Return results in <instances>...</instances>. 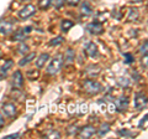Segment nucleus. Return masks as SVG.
Instances as JSON below:
<instances>
[{"label": "nucleus", "instance_id": "nucleus-1", "mask_svg": "<svg viewBox=\"0 0 148 139\" xmlns=\"http://www.w3.org/2000/svg\"><path fill=\"white\" fill-rule=\"evenodd\" d=\"M83 90L89 95H98L103 91V86L94 80H86L83 85Z\"/></svg>", "mask_w": 148, "mask_h": 139}, {"label": "nucleus", "instance_id": "nucleus-2", "mask_svg": "<svg viewBox=\"0 0 148 139\" xmlns=\"http://www.w3.org/2000/svg\"><path fill=\"white\" fill-rule=\"evenodd\" d=\"M62 66H63L62 55H57L54 58H52V61H51V63L48 65L46 72H47L48 75H56V73H58L59 71H61Z\"/></svg>", "mask_w": 148, "mask_h": 139}, {"label": "nucleus", "instance_id": "nucleus-3", "mask_svg": "<svg viewBox=\"0 0 148 139\" xmlns=\"http://www.w3.org/2000/svg\"><path fill=\"white\" fill-rule=\"evenodd\" d=\"M35 13H36L35 5H31V4H29V5L24 6L20 11H18V17H20V19H22V20H26V19H29L30 16L34 15Z\"/></svg>", "mask_w": 148, "mask_h": 139}, {"label": "nucleus", "instance_id": "nucleus-4", "mask_svg": "<svg viewBox=\"0 0 148 139\" xmlns=\"http://www.w3.org/2000/svg\"><path fill=\"white\" fill-rule=\"evenodd\" d=\"M31 30H32V27L31 26H27V27H22V29H20V30H17L15 34H14V36H12V40L14 41H22L27 35L31 32Z\"/></svg>", "mask_w": 148, "mask_h": 139}, {"label": "nucleus", "instance_id": "nucleus-5", "mask_svg": "<svg viewBox=\"0 0 148 139\" xmlns=\"http://www.w3.org/2000/svg\"><path fill=\"white\" fill-rule=\"evenodd\" d=\"M86 31L90 32L91 35H100L104 32L103 25L99 24V22H90V24L86 25Z\"/></svg>", "mask_w": 148, "mask_h": 139}, {"label": "nucleus", "instance_id": "nucleus-6", "mask_svg": "<svg viewBox=\"0 0 148 139\" xmlns=\"http://www.w3.org/2000/svg\"><path fill=\"white\" fill-rule=\"evenodd\" d=\"M115 108L119 112H122V111H126L128 108V98L125 96H121L115 101Z\"/></svg>", "mask_w": 148, "mask_h": 139}, {"label": "nucleus", "instance_id": "nucleus-7", "mask_svg": "<svg viewBox=\"0 0 148 139\" xmlns=\"http://www.w3.org/2000/svg\"><path fill=\"white\" fill-rule=\"evenodd\" d=\"M84 52H85L86 56H89L91 58L96 57L98 56V54H99L98 52V47H96V45L94 42H88L85 45V47H84Z\"/></svg>", "mask_w": 148, "mask_h": 139}, {"label": "nucleus", "instance_id": "nucleus-8", "mask_svg": "<svg viewBox=\"0 0 148 139\" xmlns=\"http://www.w3.org/2000/svg\"><path fill=\"white\" fill-rule=\"evenodd\" d=\"M135 107L137 109H143L147 107V97L143 93H137L135 98Z\"/></svg>", "mask_w": 148, "mask_h": 139}, {"label": "nucleus", "instance_id": "nucleus-9", "mask_svg": "<svg viewBox=\"0 0 148 139\" xmlns=\"http://www.w3.org/2000/svg\"><path fill=\"white\" fill-rule=\"evenodd\" d=\"M12 86L15 88H21L24 86V76L20 71H15L12 75Z\"/></svg>", "mask_w": 148, "mask_h": 139}, {"label": "nucleus", "instance_id": "nucleus-10", "mask_svg": "<svg viewBox=\"0 0 148 139\" xmlns=\"http://www.w3.org/2000/svg\"><path fill=\"white\" fill-rule=\"evenodd\" d=\"M95 129H94V127H91V126H86V127H83L82 129H80V132L78 133V136H79L80 138H85V139H88V138H91L92 136L95 134Z\"/></svg>", "mask_w": 148, "mask_h": 139}, {"label": "nucleus", "instance_id": "nucleus-11", "mask_svg": "<svg viewBox=\"0 0 148 139\" xmlns=\"http://www.w3.org/2000/svg\"><path fill=\"white\" fill-rule=\"evenodd\" d=\"M3 112L9 118L14 117V115L16 114V107H15V104H12V103H5V104H3Z\"/></svg>", "mask_w": 148, "mask_h": 139}, {"label": "nucleus", "instance_id": "nucleus-12", "mask_svg": "<svg viewBox=\"0 0 148 139\" xmlns=\"http://www.w3.org/2000/svg\"><path fill=\"white\" fill-rule=\"evenodd\" d=\"M12 24L5 20H0V34L3 35H8L12 31Z\"/></svg>", "mask_w": 148, "mask_h": 139}, {"label": "nucleus", "instance_id": "nucleus-13", "mask_svg": "<svg viewBox=\"0 0 148 139\" xmlns=\"http://www.w3.org/2000/svg\"><path fill=\"white\" fill-rule=\"evenodd\" d=\"M49 60V55L48 54H42V55H40L38 56V58L36 60V67L37 68H42L45 65H46V62H47Z\"/></svg>", "mask_w": 148, "mask_h": 139}, {"label": "nucleus", "instance_id": "nucleus-14", "mask_svg": "<svg viewBox=\"0 0 148 139\" xmlns=\"http://www.w3.org/2000/svg\"><path fill=\"white\" fill-rule=\"evenodd\" d=\"M12 63H14V62L11 61V60H8V61H6L5 63H4V66H3L1 68H0V80H3V78L6 76V73H8L9 70L11 68Z\"/></svg>", "mask_w": 148, "mask_h": 139}, {"label": "nucleus", "instance_id": "nucleus-15", "mask_svg": "<svg viewBox=\"0 0 148 139\" xmlns=\"http://www.w3.org/2000/svg\"><path fill=\"white\" fill-rule=\"evenodd\" d=\"M80 11H82V14L83 15H85V16H89V15H91L92 14V8H91V5L88 1H84L82 4V9H80Z\"/></svg>", "mask_w": 148, "mask_h": 139}, {"label": "nucleus", "instance_id": "nucleus-16", "mask_svg": "<svg viewBox=\"0 0 148 139\" xmlns=\"http://www.w3.org/2000/svg\"><path fill=\"white\" fill-rule=\"evenodd\" d=\"M74 26V22L72 20H67V19H64L62 22H61V29L63 32H68L69 30L72 29V27Z\"/></svg>", "mask_w": 148, "mask_h": 139}, {"label": "nucleus", "instance_id": "nucleus-17", "mask_svg": "<svg viewBox=\"0 0 148 139\" xmlns=\"http://www.w3.org/2000/svg\"><path fill=\"white\" fill-rule=\"evenodd\" d=\"M86 75L89 77H92V76H96L98 73L100 72V67L99 66H89L86 68Z\"/></svg>", "mask_w": 148, "mask_h": 139}, {"label": "nucleus", "instance_id": "nucleus-18", "mask_svg": "<svg viewBox=\"0 0 148 139\" xmlns=\"http://www.w3.org/2000/svg\"><path fill=\"white\" fill-rule=\"evenodd\" d=\"M35 57H36V54H35V52H31V54H29V55H26V56L22 58L20 62H18V65H20V66H25V65H27L29 62H31Z\"/></svg>", "mask_w": 148, "mask_h": 139}, {"label": "nucleus", "instance_id": "nucleus-19", "mask_svg": "<svg viewBox=\"0 0 148 139\" xmlns=\"http://www.w3.org/2000/svg\"><path fill=\"white\" fill-rule=\"evenodd\" d=\"M117 85L122 88H126V87L130 86V80L127 77H119L117 78Z\"/></svg>", "mask_w": 148, "mask_h": 139}, {"label": "nucleus", "instance_id": "nucleus-20", "mask_svg": "<svg viewBox=\"0 0 148 139\" xmlns=\"http://www.w3.org/2000/svg\"><path fill=\"white\" fill-rule=\"evenodd\" d=\"M109 131H110V124H109V123H105V124H103V126L100 127L99 132H98V136H99V137H103V136H105V134L108 133Z\"/></svg>", "mask_w": 148, "mask_h": 139}, {"label": "nucleus", "instance_id": "nucleus-21", "mask_svg": "<svg viewBox=\"0 0 148 139\" xmlns=\"http://www.w3.org/2000/svg\"><path fill=\"white\" fill-rule=\"evenodd\" d=\"M74 56H75V52H74L73 49H68L66 51V55H64V57H66L67 62H72L74 60Z\"/></svg>", "mask_w": 148, "mask_h": 139}, {"label": "nucleus", "instance_id": "nucleus-22", "mask_svg": "<svg viewBox=\"0 0 148 139\" xmlns=\"http://www.w3.org/2000/svg\"><path fill=\"white\" fill-rule=\"evenodd\" d=\"M51 1H52V0H40L38 8L41 10H47V9L51 6Z\"/></svg>", "mask_w": 148, "mask_h": 139}, {"label": "nucleus", "instance_id": "nucleus-23", "mask_svg": "<svg viewBox=\"0 0 148 139\" xmlns=\"http://www.w3.org/2000/svg\"><path fill=\"white\" fill-rule=\"evenodd\" d=\"M117 134L120 137H123V138H132V137H135V134H133L132 132L127 131V129H121V131L117 132Z\"/></svg>", "mask_w": 148, "mask_h": 139}, {"label": "nucleus", "instance_id": "nucleus-24", "mask_svg": "<svg viewBox=\"0 0 148 139\" xmlns=\"http://www.w3.org/2000/svg\"><path fill=\"white\" fill-rule=\"evenodd\" d=\"M137 17H138V11L136 10V9H130V14H128L127 19L130 21H132V20H136Z\"/></svg>", "mask_w": 148, "mask_h": 139}, {"label": "nucleus", "instance_id": "nucleus-25", "mask_svg": "<svg viewBox=\"0 0 148 139\" xmlns=\"http://www.w3.org/2000/svg\"><path fill=\"white\" fill-rule=\"evenodd\" d=\"M63 41H64V39L62 38V36H58V38L51 40V41H49V45H51V46H57V45H59V44H62Z\"/></svg>", "mask_w": 148, "mask_h": 139}, {"label": "nucleus", "instance_id": "nucleus-26", "mask_svg": "<svg viewBox=\"0 0 148 139\" xmlns=\"http://www.w3.org/2000/svg\"><path fill=\"white\" fill-rule=\"evenodd\" d=\"M51 5H53L56 9H61L64 5V0H52Z\"/></svg>", "mask_w": 148, "mask_h": 139}, {"label": "nucleus", "instance_id": "nucleus-27", "mask_svg": "<svg viewBox=\"0 0 148 139\" xmlns=\"http://www.w3.org/2000/svg\"><path fill=\"white\" fill-rule=\"evenodd\" d=\"M18 50H17V52L18 54H26V52H29V46H27L26 44H20V46L17 47Z\"/></svg>", "mask_w": 148, "mask_h": 139}, {"label": "nucleus", "instance_id": "nucleus-28", "mask_svg": "<svg viewBox=\"0 0 148 139\" xmlns=\"http://www.w3.org/2000/svg\"><path fill=\"white\" fill-rule=\"evenodd\" d=\"M125 62L126 63H132L133 61H135V58H133V55H131V54H125Z\"/></svg>", "mask_w": 148, "mask_h": 139}, {"label": "nucleus", "instance_id": "nucleus-29", "mask_svg": "<svg viewBox=\"0 0 148 139\" xmlns=\"http://www.w3.org/2000/svg\"><path fill=\"white\" fill-rule=\"evenodd\" d=\"M86 112H88V106H86L85 103L80 104V106H79V114L83 115V114H85Z\"/></svg>", "mask_w": 148, "mask_h": 139}, {"label": "nucleus", "instance_id": "nucleus-30", "mask_svg": "<svg viewBox=\"0 0 148 139\" xmlns=\"http://www.w3.org/2000/svg\"><path fill=\"white\" fill-rule=\"evenodd\" d=\"M147 46H148V41L146 40L145 42H143V45L141 46V49H140V52L142 55H147Z\"/></svg>", "mask_w": 148, "mask_h": 139}, {"label": "nucleus", "instance_id": "nucleus-31", "mask_svg": "<svg viewBox=\"0 0 148 139\" xmlns=\"http://www.w3.org/2000/svg\"><path fill=\"white\" fill-rule=\"evenodd\" d=\"M46 137H47V138H61V134H59L58 132H53L52 131V132H49Z\"/></svg>", "mask_w": 148, "mask_h": 139}, {"label": "nucleus", "instance_id": "nucleus-32", "mask_svg": "<svg viewBox=\"0 0 148 139\" xmlns=\"http://www.w3.org/2000/svg\"><path fill=\"white\" fill-rule=\"evenodd\" d=\"M64 1H67V4L71 6H77L80 3V0H64Z\"/></svg>", "mask_w": 148, "mask_h": 139}, {"label": "nucleus", "instance_id": "nucleus-33", "mask_svg": "<svg viewBox=\"0 0 148 139\" xmlns=\"http://www.w3.org/2000/svg\"><path fill=\"white\" fill-rule=\"evenodd\" d=\"M27 76H29L30 77V80H36V78L37 77H38V72H35V71H32V72H29V73H27Z\"/></svg>", "mask_w": 148, "mask_h": 139}, {"label": "nucleus", "instance_id": "nucleus-34", "mask_svg": "<svg viewBox=\"0 0 148 139\" xmlns=\"http://www.w3.org/2000/svg\"><path fill=\"white\" fill-rule=\"evenodd\" d=\"M146 123H147V115H145V118L141 119L140 124H138V128H142V126H143V124H146Z\"/></svg>", "mask_w": 148, "mask_h": 139}, {"label": "nucleus", "instance_id": "nucleus-35", "mask_svg": "<svg viewBox=\"0 0 148 139\" xmlns=\"http://www.w3.org/2000/svg\"><path fill=\"white\" fill-rule=\"evenodd\" d=\"M142 65H143V67H145V68H147V55H143Z\"/></svg>", "mask_w": 148, "mask_h": 139}, {"label": "nucleus", "instance_id": "nucleus-36", "mask_svg": "<svg viewBox=\"0 0 148 139\" xmlns=\"http://www.w3.org/2000/svg\"><path fill=\"white\" fill-rule=\"evenodd\" d=\"M18 137H20V134L15 133V134H10V136H6L5 138H6V139H12V138H18Z\"/></svg>", "mask_w": 148, "mask_h": 139}, {"label": "nucleus", "instance_id": "nucleus-37", "mask_svg": "<svg viewBox=\"0 0 148 139\" xmlns=\"http://www.w3.org/2000/svg\"><path fill=\"white\" fill-rule=\"evenodd\" d=\"M4 126V118H3V115L0 114V127H3Z\"/></svg>", "mask_w": 148, "mask_h": 139}, {"label": "nucleus", "instance_id": "nucleus-38", "mask_svg": "<svg viewBox=\"0 0 148 139\" xmlns=\"http://www.w3.org/2000/svg\"><path fill=\"white\" fill-rule=\"evenodd\" d=\"M20 1H31V0H20Z\"/></svg>", "mask_w": 148, "mask_h": 139}]
</instances>
